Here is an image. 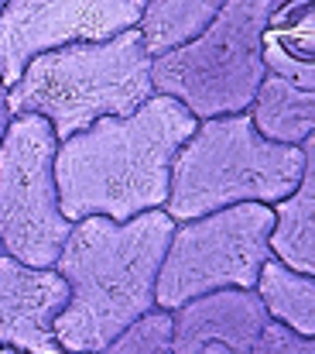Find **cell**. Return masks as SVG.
<instances>
[{"instance_id": "cell-1", "label": "cell", "mask_w": 315, "mask_h": 354, "mask_svg": "<svg viewBox=\"0 0 315 354\" xmlns=\"http://www.w3.org/2000/svg\"><path fill=\"white\" fill-rule=\"evenodd\" d=\"M196 124L175 97L154 93L123 118H100L59 141V210L76 224L83 217L130 221L165 207L172 162Z\"/></svg>"}, {"instance_id": "cell-2", "label": "cell", "mask_w": 315, "mask_h": 354, "mask_svg": "<svg viewBox=\"0 0 315 354\" xmlns=\"http://www.w3.org/2000/svg\"><path fill=\"white\" fill-rule=\"evenodd\" d=\"M175 221L158 207L130 221L83 217L65 237L55 272L69 303L52 324L65 354H100L134 320L154 310V282Z\"/></svg>"}, {"instance_id": "cell-3", "label": "cell", "mask_w": 315, "mask_h": 354, "mask_svg": "<svg viewBox=\"0 0 315 354\" xmlns=\"http://www.w3.org/2000/svg\"><path fill=\"white\" fill-rule=\"evenodd\" d=\"M151 52L137 28L103 41H72L34 55L7 86L14 114H38L65 141L100 118H123L154 97Z\"/></svg>"}, {"instance_id": "cell-4", "label": "cell", "mask_w": 315, "mask_h": 354, "mask_svg": "<svg viewBox=\"0 0 315 354\" xmlns=\"http://www.w3.org/2000/svg\"><path fill=\"white\" fill-rule=\"evenodd\" d=\"M305 172V148L267 141L247 111L206 118L179 148L165 214L182 224L236 203H278Z\"/></svg>"}, {"instance_id": "cell-5", "label": "cell", "mask_w": 315, "mask_h": 354, "mask_svg": "<svg viewBox=\"0 0 315 354\" xmlns=\"http://www.w3.org/2000/svg\"><path fill=\"white\" fill-rule=\"evenodd\" d=\"M271 0H226L192 41L151 62L154 93L175 97L196 120L240 114L250 107L261 80V31Z\"/></svg>"}, {"instance_id": "cell-6", "label": "cell", "mask_w": 315, "mask_h": 354, "mask_svg": "<svg viewBox=\"0 0 315 354\" xmlns=\"http://www.w3.org/2000/svg\"><path fill=\"white\" fill-rule=\"evenodd\" d=\"M271 224L267 203H236L175 224L158 268L154 306L172 313L212 289H254L271 258Z\"/></svg>"}, {"instance_id": "cell-7", "label": "cell", "mask_w": 315, "mask_h": 354, "mask_svg": "<svg viewBox=\"0 0 315 354\" xmlns=\"http://www.w3.org/2000/svg\"><path fill=\"white\" fill-rule=\"evenodd\" d=\"M52 124L14 114L0 141V248L31 268H52L72 221L59 210Z\"/></svg>"}, {"instance_id": "cell-8", "label": "cell", "mask_w": 315, "mask_h": 354, "mask_svg": "<svg viewBox=\"0 0 315 354\" xmlns=\"http://www.w3.org/2000/svg\"><path fill=\"white\" fill-rule=\"evenodd\" d=\"M141 10L144 0H7L0 10V83H17L41 52L134 28Z\"/></svg>"}, {"instance_id": "cell-9", "label": "cell", "mask_w": 315, "mask_h": 354, "mask_svg": "<svg viewBox=\"0 0 315 354\" xmlns=\"http://www.w3.org/2000/svg\"><path fill=\"white\" fill-rule=\"evenodd\" d=\"M69 303V286L55 268H31L0 254V348L24 354H65L52 324Z\"/></svg>"}, {"instance_id": "cell-10", "label": "cell", "mask_w": 315, "mask_h": 354, "mask_svg": "<svg viewBox=\"0 0 315 354\" xmlns=\"http://www.w3.org/2000/svg\"><path fill=\"white\" fill-rule=\"evenodd\" d=\"M264 324L267 310L254 289H212L172 310V354H196L206 344L250 354Z\"/></svg>"}, {"instance_id": "cell-11", "label": "cell", "mask_w": 315, "mask_h": 354, "mask_svg": "<svg viewBox=\"0 0 315 354\" xmlns=\"http://www.w3.org/2000/svg\"><path fill=\"white\" fill-rule=\"evenodd\" d=\"M261 59L267 73L315 90V0H271Z\"/></svg>"}, {"instance_id": "cell-12", "label": "cell", "mask_w": 315, "mask_h": 354, "mask_svg": "<svg viewBox=\"0 0 315 354\" xmlns=\"http://www.w3.org/2000/svg\"><path fill=\"white\" fill-rule=\"evenodd\" d=\"M302 148H305V172L298 186L285 200L271 203L274 224L267 234V248L271 258H278L281 265L302 275H315V138H305Z\"/></svg>"}, {"instance_id": "cell-13", "label": "cell", "mask_w": 315, "mask_h": 354, "mask_svg": "<svg viewBox=\"0 0 315 354\" xmlns=\"http://www.w3.org/2000/svg\"><path fill=\"white\" fill-rule=\"evenodd\" d=\"M247 114L267 141L302 145L305 138L315 134V90H305L292 80L267 73L261 80Z\"/></svg>"}, {"instance_id": "cell-14", "label": "cell", "mask_w": 315, "mask_h": 354, "mask_svg": "<svg viewBox=\"0 0 315 354\" xmlns=\"http://www.w3.org/2000/svg\"><path fill=\"white\" fill-rule=\"evenodd\" d=\"M226 0H144L141 21L134 24L151 59L192 41L223 10Z\"/></svg>"}, {"instance_id": "cell-15", "label": "cell", "mask_w": 315, "mask_h": 354, "mask_svg": "<svg viewBox=\"0 0 315 354\" xmlns=\"http://www.w3.org/2000/svg\"><path fill=\"white\" fill-rule=\"evenodd\" d=\"M254 292L261 296L267 320H278L292 327L302 337H315V279L302 275L278 258H267L261 265Z\"/></svg>"}, {"instance_id": "cell-16", "label": "cell", "mask_w": 315, "mask_h": 354, "mask_svg": "<svg viewBox=\"0 0 315 354\" xmlns=\"http://www.w3.org/2000/svg\"><path fill=\"white\" fill-rule=\"evenodd\" d=\"M100 354H172V313L154 306L120 330Z\"/></svg>"}, {"instance_id": "cell-17", "label": "cell", "mask_w": 315, "mask_h": 354, "mask_svg": "<svg viewBox=\"0 0 315 354\" xmlns=\"http://www.w3.org/2000/svg\"><path fill=\"white\" fill-rule=\"evenodd\" d=\"M250 354H315V341L295 334L292 327H285L278 320H267Z\"/></svg>"}, {"instance_id": "cell-18", "label": "cell", "mask_w": 315, "mask_h": 354, "mask_svg": "<svg viewBox=\"0 0 315 354\" xmlns=\"http://www.w3.org/2000/svg\"><path fill=\"white\" fill-rule=\"evenodd\" d=\"M10 118H14V111H10V104H7V86L0 83V141H3V131H7Z\"/></svg>"}, {"instance_id": "cell-19", "label": "cell", "mask_w": 315, "mask_h": 354, "mask_svg": "<svg viewBox=\"0 0 315 354\" xmlns=\"http://www.w3.org/2000/svg\"><path fill=\"white\" fill-rule=\"evenodd\" d=\"M196 354H233V351H226V348H219V344H206L203 351H196Z\"/></svg>"}, {"instance_id": "cell-20", "label": "cell", "mask_w": 315, "mask_h": 354, "mask_svg": "<svg viewBox=\"0 0 315 354\" xmlns=\"http://www.w3.org/2000/svg\"><path fill=\"white\" fill-rule=\"evenodd\" d=\"M0 354H24V351H14V348H0Z\"/></svg>"}, {"instance_id": "cell-21", "label": "cell", "mask_w": 315, "mask_h": 354, "mask_svg": "<svg viewBox=\"0 0 315 354\" xmlns=\"http://www.w3.org/2000/svg\"><path fill=\"white\" fill-rule=\"evenodd\" d=\"M3 3H7V0H0V10H3Z\"/></svg>"}, {"instance_id": "cell-22", "label": "cell", "mask_w": 315, "mask_h": 354, "mask_svg": "<svg viewBox=\"0 0 315 354\" xmlns=\"http://www.w3.org/2000/svg\"><path fill=\"white\" fill-rule=\"evenodd\" d=\"M83 354H93V351H83Z\"/></svg>"}, {"instance_id": "cell-23", "label": "cell", "mask_w": 315, "mask_h": 354, "mask_svg": "<svg viewBox=\"0 0 315 354\" xmlns=\"http://www.w3.org/2000/svg\"><path fill=\"white\" fill-rule=\"evenodd\" d=\"M0 254H3V248H0Z\"/></svg>"}]
</instances>
